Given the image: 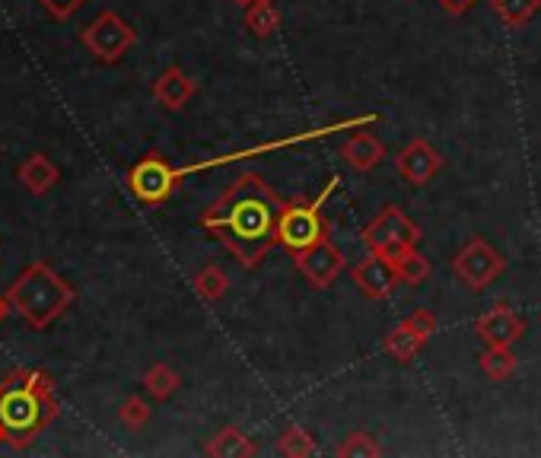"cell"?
<instances>
[{"instance_id":"3","label":"cell","mask_w":541,"mask_h":458,"mask_svg":"<svg viewBox=\"0 0 541 458\" xmlns=\"http://www.w3.org/2000/svg\"><path fill=\"white\" fill-rule=\"evenodd\" d=\"M55 417H58L55 389L39 392V389H26V385H4V392H0V427H4L13 446H26Z\"/></svg>"},{"instance_id":"26","label":"cell","mask_w":541,"mask_h":458,"mask_svg":"<svg viewBox=\"0 0 541 458\" xmlns=\"http://www.w3.org/2000/svg\"><path fill=\"white\" fill-rule=\"evenodd\" d=\"M118 417H121V424H125V427H131V430H141V427L147 424V420H150V404H147L144 398L131 395L125 404H121Z\"/></svg>"},{"instance_id":"9","label":"cell","mask_w":541,"mask_h":458,"mask_svg":"<svg viewBox=\"0 0 541 458\" xmlns=\"http://www.w3.org/2000/svg\"><path fill=\"white\" fill-rule=\"evenodd\" d=\"M293 264H296V271L306 277L309 287L325 290L335 284L338 274L344 271V252L331 239H322L312 245V249L293 255Z\"/></svg>"},{"instance_id":"2","label":"cell","mask_w":541,"mask_h":458,"mask_svg":"<svg viewBox=\"0 0 541 458\" xmlns=\"http://www.w3.org/2000/svg\"><path fill=\"white\" fill-rule=\"evenodd\" d=\"M7 299L32 325L45 328L74 303V290L67 287V280H61L48 264H29L20 274V280L10 287Z\"/></svg>"},{"instance_id":"5","label":"cell","mask_w":541,"mask_h":458,"mask_svg":"<svg viewBox=\"0 0 541 458\" xmlns=\"http://www.w3.org/2000/svg\"><path fill=\"white\" fill-rule=\"evenodd\" d=\"M421 226H417L398 204H386L379 214L363 226V245L370 252L395 258L398 252L414 249L421 242Z\"/></svg>"},{"instance_id":"23","label":"cell","mask_w":541,"mask_h":458,"mask_svg":"<svg viewBox=\"0 0 541 458\" xmlns=\"http://www.w3.org/2000/svg\"><path fill=\"white\" fill-rule=\"evenodd\" d=\"M144 385H147V392L153 395V398H160V401H166L169 395H176V389L182 385V379H179V373L172 366H166V363H153L147 373H144Z\"/></svg>"},{"instance_id":"33","label":"cell","mask_w":541,"mask_h":458,"mask_svg":"<svg viewBox=\"0 0 541 458\" xmlns=\"http://www.w3.org/2000/svg\"><path fill=\"white\" fill-rule=\"evenodd\" d=\"M0 392H4V385H0Z\"/></svg>"},{"instance_id":"24","label":"cell","mask_w":541,"mask_h":458,"mask_svg":"<svg viewBox=\"0 0 541 458\" xmlns=\"http://www.w3.org/2000/svg\"><path fill=\"white\" fill-rule=\"evenodd\" d=\"M335 455L338 458H376V455H382V446L376 443V436L357 430V433H347L341 439Z\"/></svg>"},{"instance_id":"32","label":"cell","mask_w":541,"mask_h":458,"mask_svg":"<svg viewBox=\"0 0 541 458\" xmlns=\"http://www.w3.org/2000/svg\"><path fill=\"white\" fill-rule=\"evenodd\" d=\"M4 436H7V433H4V427H0V439H4Z\"/></svg>"},{"instance_id":"17","label":"cell","mask_w":541,"mask_h":458,"mask_svg":"<svg viewBox=\"0 0 541 458\" xmlns=\"http://www.w3.org/2000/svg\"><path fill=\"white\" fill-rule=\"evenodd\" d=\"M20 179L29 191H36V195H45V191L58 182V166L48 160L45 153H32L29 160L20 166Z\"/></svg>"},{"instance_id":"30","label":"cell","mask_w":541,"mask_h":458,"mask_svg":"<svg viewBox=\"0 0 541 458\" xmlns=\"http://www.w3.org/2000/svg\"><path fill=\"white\" fill-rule=\"evenodd\" d=\"M10 312V299H4V296H0V322H4V315Z\"/></svg>"},{"instance_id":"6","label":"cell","mask_w":541,"mask_h":458,"mask_svg":"<svg viewBox=\"0 0 541 458\" xmlns=\"http://www.w3.org/2000/svg\"><path fill=\"white\" fill-rule=\"evenodd\" d=\"M503 268H506L503 255L487 239H481V236L468 239L462 249L456 252V258H452V274H456L468 290L491 287L494 280L503 274Z\"/></svg>"},{"instance_id":"20","label":"cell","mask_w":541,"mask_h":458,"mask_svg":"<svg viewBox=\"0 0 541 458\" xmlns=\"http://www.w3.org/2000/svg\"><path fill=\"white\" fill-rule=\"evenodd\" d=\"M392 264H395V271H398V280H401V284H408V287L424 284V280L430 277V261L421 252H417V245H414V249L398 252L392 258Z\"/></svg>"},{"instance_id":"10","label":"cell","mask_w":541,"mask_h":458,"mask_svg":"<svg viewBox=\"0 0 541 458\" xmlns=\"http://www.w3.org/2000/svg\"><path fill=\"white\" fill-rule=\"evenodd\" d=\"M351 280H354V287H357L366 299H386V296H392V290L401 284L392 258L379 255V252H370L360 264H354V268H351Z\"/></svg>"},{"instance_id":"25","label":"cell","mask_w":541,"mask_h":458,"mask_svg":"<svg viewBox=\"0 0 541 458\" xmlns=\"http://www.w3.org/2000/svg\"><path fill=\"white\" fill-rule=\"evenodd\" d=\"M226 287H230V277H226L223 268H217V264H207V268L198 271V277H195V290L204 303H217V299L226 293Z\"/></svg>"},{"instance_id":"18","label":"cell","mask_w":541,"mask_h":458,"mask_svg":"<svg viewBox=\"0 0 541 458\" xmlns=\"http://www.w3.org/2000/svg\"><path fill=\"white\" fill-rule=\"evenodd\" d=\"M421 347H424V341L417 338L405 322H401L395 331H389L386 341H382V350H386L395 363H411L417 354H421Z\"/></svg>"},{"instance_id":"7","label":"cell","mask_w":541,"mask_h":458,"mask_svg":"<svg viewBox=\"0 0 541 458\" xmlns=\"http://www.w3.org/2000/svg\"><path fill=\"white\" fill-rule=\"evenodd\" d=\"M134 42H137L134 29L125 20H121L118 13H99L96 20L83 29V45L90 48L99 61H106V64L118 61Z\"/></svg>"},{"instance_id":"22","label":"cell","mask_w":541,"mask_h":458,"mask_svg":"<svg viewBox=\"0 0 541 458\" xmlns=\"http://www.w3.org/2000/svg\"><path fill=\"white\" fill-rule=\"evenodd\" d=\"M277 452L284 458H309L316 455V439H312L309 430H303L300 424H290L277 436Z\"/></svg>"},{"instance_id":"13","label":"cell","mask_w":541,"mask_h":458,"mask_svg":"<svg viewBox=\"0 0 541 458\" xmlns=\"http://www.w3.org/2000/svg\"><path fill=\"white\" fill-rule=\"evenodd\" d=\"M338 156L351 169L370 172V169H376L382 160H386V144H382V140L376 134H370V131H357L338 147Z\"/></svg>"},{"instance_id":"31","label":"cell","mask_w":541,"mask_h":458,"mask_svg":"<svg viewBox=\"0 0 541 458\" xmlns=\"http://www.w3.org/2000/svg\"><path fill=\"white\" fill-rule=\"evenodd\" d=\"M233 4H239V7H252L255 0H233Z\"/></svg>"},{"instance_id":"27","label":"cell","mask_w":541,"mask_h":458,"mask_svg":"<svg viewBox=\"0 0 541 458\" xmlns=\"http://www.w3.org/2000/svg\"><path fill=\"white\" fill-rule=\"evenodd\" d=\"M405 325H408L424 344L436 334V319H433V312H430V309H417V312H411L408 319H405Z\"/></svg>"},{"instance_id":"4","label":"cell","mask_w":541,"mask_h":458,"mask_svg":"<svg viewBox=\"0 0 541 458\" xmlns=\"http://www.w3.org/2000/svg\"><path fill=\"white\" fill-rule=\"evenodd\" d=\"M338 182L331 179L312 201H290L281 210V223H277V245H284L290 255H300L312 249L316 242L328 239V223H325V204Z\"/></svg>"},{"instance_id":"11","label":"cell","mask_w":541,"mask_h":458,"mask_svg":"<svg viewBox=\"0 0 541 458\" xmlns=\"http://www.w3.org/2000/svg\"><path fill=\"white\" fill-rule=\"evenodd\" d=\"M475 334L484 344H516L526 334V322L510 303H494L475 319Z\"/></svg>"},{"instance_id":"8","label":"cell","mask_w":541,"mask_h":458,"mask_svg":"<svg viewBox=\"0 0 541 458\" xmlns=\"http://www.w3.org/2000/svg\"><path fill=\"white\" fill-rule=\"evenodd\" d=\"M176 185H179L176 166H169L160 153L144 156V160L128 172V188L134 191V198L144 204H163L172 191H176Z\"/></svg>"},{"instance_id":"21","label":"cell","mask_w":541,"mask_h":458,"mask_svg":"<svg viewBox=\"0 0 541 458\" xmlns=\"http://www.w3.org/2000/svg\"><path fill=\"white\" fill-rule=\"evenodd\" d=\"M491 7L510 29H522L541 10V0H491Z\"/></svg>"},{"instance_id":"16","label":"cell","mask_w":541,"mask_h":458,"mask_svg":"<svg viewBox=\"0 0 541 458\" xmlns=\"http://www.w3.org/2000/svg\"><path fill=\"white\" fill-rule=\"evenodd\" d=\"M481 373L491 382H503L516 373V354L513 344H484V354L478 357Z\"/></svg>"},{"instance_id":"15","label":"cell","mask_w":541,"mask_h":458,"mask_svg":"<svg viewBox=\"0 0 541 458\" xmlns=\"http://www.w3.org/2000/svg\"><path fill=\"white\" fill-rule=\"evenodd\" d=\"M204 452L214 455V458H249L258 449L252 446V439L242 433L239 427H223L220 433L211 436V443L204 446Z\"/></svg>"},{"instance_id":"28","label":"cell","mask_w":541,"mask_h":458,"mask_svg":"<svg viewBox=\"0 0 541 458\" xmlns=\"http://www.w3.org/2000/svg\"><path fill=\"white\" fill-rule=\"evenodd\" d=\"M42 4H45L51 13H55V16H71V13L83 4V0H42Z\"/></svg>"},{"instance_id":"14","label":"cell","mask_w":541,"mask_h":458,"mask_svg":"<svg viewBox=\"0 0 541 458\" xmlns=\"http://www.w3.org/2000/svg\"><path fill=\"white\" fill-rule=\"evenodd\" d=\"M195 93H198V86H195V80H191L182 67H169V70H163L160 77H156V83H153V96H156V102L163 105V109H169V112H179V109H185V105L195 99Z\"/></svg>"},{"instance_id":"29","label":"cell","mask_w":541,"mask_h":458,"mask_svg":"<svg viewBox=\"0 0 541 458\" xmlns=\"http://www.w3.org/2000/svg\"><path fill=\"white\" fill-rule=\"evenodd\" d=\"M446 13H452V16H462V13H468L471 7L478 4V0H436Z\"/></svg>"},{"instance_id":"12","label":"cell","mask_w":541,"mask_h":458,"mask_svg":"<svg viewBox=\"0 0 541 458\" xmlns=\"http://www.w3.org/2000/svg\"><path fill=\"white\" fill-rule=\"evenodd\" d=\"M443 153L430 147L427 140H411L408 147H401V153L395 156V169L405 182L411 185H427L436 172L443 169Z\"/></svg>"},{"instance_id":"19","label":"cell","mask_w":541,"mask_h":458,"mask_svg":"<svg viewBox=\"0 0 541 458\" xmlns=\"http://www.w3.org/2000/svg\"><path fill=\"white\" fill-rule=\"evenodd\" d=\"M281 26V10L274 7V0H255L252 7H246V29L255 39H268Z\"/></svg>"},{"instance_id":"1","label":"cell","mask_w":541,"mask_h":458,"mask_svg":"<svg viewBox=\"0 0 541 458\" xmlns=\"http://www.w3.org/2000/svg\"><path fill=\"white\" fill-rule=\"evenodd\" d=\"M281 198L268 188L258 172H242L223 195L207 207L201 226L214 233L242 268H258L277 245Z\"/></svg>"}]
</instances>
